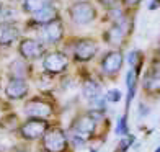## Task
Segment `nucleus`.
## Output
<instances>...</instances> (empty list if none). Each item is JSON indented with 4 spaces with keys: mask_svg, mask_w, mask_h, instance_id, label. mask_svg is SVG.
Returning <instances> with one entry per match:
<instances>
[{
    "mask_svg": "<svg viewBox=\"0 0 160 152\" xmlns=\"http://www.w3.org/2000/svg\"><path fill=\"white\" fill-rule=\"evenodd\" d=\"M23 114L25 118H36V119H51L57 114L56 101L49 97L36 95L25 101L23 105Z\"/></svg>",
    "mask_w": 160,
    "mask_h": 152,
    "instance_id": "obj_1",
    "label": "nucleus"
},
{
    "mask_svg": "<svg viewBox=\"0 0 160 152\" xmlns=\"http://www.w3.org/2000/svg\"><path fill=\"white\" fill-rule=\"evenodd\" d=\"M39 144H41L39 149H42L44 152H69L70 149L67 131L57 124H51V128L42 136Z\"/></svg>",
    "mask_w": 160,
    "mask_h": 152,
    "instance_id": "obj_2",
    "label": "nucleus"
},
{
    "mask_svg": "<svg viewBox=\"0 0 160 152\" xmlns=\"http://www.w3.org/2000/svg\"><path fill=\"white\" fill-rule=\"evenodd\" d=\"M51 128V121L48 119H36V118H26L21 121V126L18 129V136L25 142H36L41 141L46 131Z\"/></svg>",
    "mask_w": 160,
    "mask_h": 152,
    "instance_id": "obj_3",
    "label": "nucleus"
},
{
    "mask_svg": "<svg viewBox=\"0 0 160 152\" xmlns=\"http://www.w3.org/2000/svg\"><path fill=\"white\" fill-rule=\"evenodd\" d=\"M98 124L100 123L92 116L88 110H87V111H82V113L75 114V118L70 123V133H74V134H77V136L88 141L97 134Z\"/></svg>",
    "mask_w": 160,
    "mask_h": 152,
    "instance_id": "obj_4",
    "label": "nucleus"
},
{
    "mask_svg": "<svg viewBox=\"0 0 160 152\" xmlns=\"http://www.w3.org/2000/svg\"><path fill=\"white\" fill-rule=\"evenodd\" d=\"M67 67H69V57L62 51H51L42 57V69H44V74L49 77L62 74V72L67 70Z\"/></svg>",
    "mask_w": 160,
    "mask_h": 152,
    "instance_id": "obj_5",
    "label": "nucleus"
},
{
    "mask_svg": "<svg viewBox=\"0 0 160 152\" xmlns=\"http://www.w3.org/2000/svg\"><path fill=\"white\" fill-rule=\"evenodd\" d=\"M97 8L87 0H80V2H74L69 7V17L70 20L77 25H88L97 18Z\"/></svg>",
    "mask_w": 160,
    "mask_h": 152,
    "instance_id": "obj_6",
    "label": "nucleus"
},
{
    "mask_svg": "<svg viewBox=\"0 0 160 152\" xmlns=\"http://www.w3.org/2000/svg\"><path fill=\"white\" fill-rule=\"evenodd\" d=\"M142 90L147 97H160V59H155L142 77Z\"/></svg>",
    "mask_w": 160,
    "mask_h": 152,
    "instance_id": "obj_7",
    "label": "nucleus"
},
{
    "mask_svg": "<svg viewBox=\"0 0 160 152\" xmlns=\"http://www.w3.org/2000/svg\"><path fill=\"white\" fill-rule=\"evenodd\" d=\"M124 64V54L121 53V49H113L101 57L100 61V69L105 75L108 77H116L119 74V70L122 69Z\"/></svg>",
    "mask_w": 160,
    "mask_h": 152,
    "instance_id": "obj_8",
    "label": "nucleus"
},
{
    "mask_svg": "<svg viewBox=\"0 0 160 152\" xmlns=\"http://www.w3.org/2000/svg\"><path fill=\"white\" fill-rule=\"evenodd\" d=\"M18 54L25 61H36V59L44 57L46 49H44V44L38 39L23 38V39H20V44H18Z\"/></svg>",
    "mask_w": 160,
    "mask_h": 152,
    "instance_id": "obj_9",
    "label": "nucleus"
},
{
    "mask_svg": "<svg viewBox=\"0 0 160 152\" xmlns=\"http://www.w3.org/2000/svg\"><path fill=\"white\" fill-rule=\"evenodd\" d=\"M98 53V44L90 38H82L74 46V61L75 62H90Z\"/></svg>",
    "mask_w": 160,
    "mask_h": 152,
    "instance_id": "obj_10",
    "label": "nucleus"
},
{
    "mask_svg": "<svg viewBox=\"0 0 160 152\" xmlns=\"http://www.w3.org/2000/svg\"><path fill=\"white\" fill-rule=\"evenodd\" d=\"M3 92H5V97L10 101H20L28 97L30 84H28V80H21V79H8Z\"/></svg>",
    "mask_w": 160,
    "mask_h": 152,
    "instance_id": "obj_11",
    "label": "nucleus"
},
{
    "mask_svg": "<svg viewBox=\"0 0 160 152\" xmlns=\"http://www.w3.org/2000/svg\"><path fill=\"white\" fill-rule=\"evenodd\" d=\"M64 23L61 18H56L54 21H51V23L44 25L42 26V38H44L48 43L51 44H56V43L62 41L64 38Z\"/></svg>",
    "mask_w": 160,
    "mask_h": 152,
    "instance_id": "obj_12",
    "label": "nucleus"
},
{
    "mask_svg": "<svg viewBox=\"0 0 160 152\" xmlns=\"http://www.w3.org/2000/svg\"><path fill=\"white\" fill-rule=\"evenodd\" d=\"M20 38V30L15 23L10 21H0V46L8 48Z\"/></svg>",
    "mask_w": 160,
    "mask_h": 152,
    "instance_id": "obj_13",
    "label": "nucleus"
},
{
    "mask_svg": "<svg viewBox=\"0 0 160 152\" xmlns=\"http://www.w3.org/2000/svg\"><path fill=\"white\" fill-rule=\"evenodd\" d=\"M82 95L83 98L92 105L93 101H97L98 98L103 97V92H101V85L98 82H95L93 79H87L82 84Z\"/></svg>",
    "mask_w": 160,
    "mask_h": 152,
    "instance_id": "obj_14",
    "label": "nucleus"
},
{
    "mask_svg": "<svg viewBox=\"0 0 160 152\" xmlns=\"http://www.w3.org/2000/svg\"><path fill=\"white\" fill-rule=\"evenodd\" d=\"M28 61L25 59H15L10 62L8 66V79H21V80H28L30 75V67H28Z\"/></svg>",
    "mask_w": 160,
    "mask_h": 152,
    "instance_id": "obj_15",
    "label": "nucleus"
},
{
    "mask_svg": "<svg viewBox=\"0 0 160 152\" xmlns=\"http://www.w3.org/2000/svg\"><path fill=\"white\" fill-rule=\"evenodd\" d=\"M103 38H105V41H106L110 46L119 48V46L124 44V41H126V38H128V34L122 31L118 25H111V26L105 31Z\"/></svg>",
    "mask_w": 160,
    "mask_h": 152,
    "instance_id": "obj_16",
    "label": "nucleus"
},
{
    "mask_svg": "<svg viewBox=\"0 0 160 152\" xmlns=\"http://www.w3.org/2000/svg\"><path fill=\"white\" fill-rule=\"evenodd\" d=\"M56 18H59V10L56 8V7L51 3V5H48L46 8H42V10H39L38 13H34L33 15V23H36V25H41V26H44V25H48V23H51V21H54Z\"/></svg>",
    "mask_w": 160,
    "mask_h": 152,
    "instance_id": "obj_17",
    "label": "nucleus"
},
{
    "mask_svg": "<svg viewBox=\"0 0 160 152\" xmlns=\"http://www.w3.org/2000/svg\"><path fill=\"white\" fill-rule=\"evenodd\" d=\"M21 126V119L15 111H7L0 116V129L3 131H17Z\"/></svg>",
    "mask_w": 160,
    "mask_h": 152,
    "instance_id": "obj_18",
    "label": "nucleus"
},
{
    "mask_svg": "<svg viewBox=\"0 0 160 152\" xmlns=\"http://www.w3.org/2000/svg\"><path fill=\"white\" fill-rule=\"evenodd\" d=\"M52 3V0H25L23 3H21V10L28 15H34V13H38L39 10L46 8L48 5Z\"/></svg>",
    "mask_w": 160,
    "mask_h": 152,
    "instance_id": "obj_19",
    "label": "nucleus"
},
{
    "mask_svg": "<svg viewBox=\"0 0 160 152\" xmlns=\"http://www.w3.org/2000/svg\"><path fill=\"white\" fill-rule=\"evenodd\" d=\"M128 62H129V66L131 69H132L137 75L141 74V69H142V64H144V54L141 53V51H131V53L128 54Z\"/></svg>",
    "mask_w": 160,
    "mask_h": 152,
    "instance_id": "obj_20",
    "label": "nucleus"
},
{
    "mask_svg": "<svg viewBox=\"0 0 160 152\" xmlns=\"http://www.w3.org/2000/svg\"><path fill=\"white\" fill-rule=\"evenodd\" d=\"M124 17H126V12H124V8H122L121 5L114 7V8L106 10V20L111 21V23H118V21L121 18H124Z\"/></svg>",
    "mask_w": 160,
    "mask_h": 152,
    "instance_id": "obj_21",
    "label": "nucleus"
},
{
    "mask_svg": "<svg viewBox=\"0 0 160 152\" xmlns=\"http://www.w3.org/2000/svg\"><path fill=\"white\" fill-rule=\"evenodd\" d=\"M116 134L124 137L129 134V124H128V113H124L122 116L118 119V123H116Z\"/></svg>",
    "mask_w": 160,
    "mask_h": 152,
    "instance_id": "obj_22",
    "label": "nucleus"
},
{
    "mask_svg": "<svg viewBox=\"0 0 160 152\" xmlns=\"http://www.w3.org/2000/svg\"><path fill=\"white\" fill-rule=\"evenodd\" d=\"M105 98H106L108 103H119L121 98H122V93H121L119 89H110V90L106 92Z\"/></svg>",
    "mask_w": 160,
    "mask_h": 152,
    "instance_id": "obj_23",
    "label": "nucleus"
},
{
    "mask_svg": "<svg viewBox=\"0 0 160 152\" xmlns=\"http://www.w3.org/2000/svg\"><path fill=\"white\" fill-rule=\"evenodd\" d=\"M134 141H136V137H134L132 134H128V136H124V137H121V141H119V144H118V149L128 152L129 147L134 144Z\"/></svg>",
    "mask_w": 160,
    "mask_h": 152,
    "instance_id": "obj_24",
    "label": "nucleus"
},
{
    "mask_svg": "<svg viewBox=\"0 0 160 152\" xmlns=\"http://www.w3.org/2000/svg\"><path fill=\"white\" fill-rule=\"evenodd\" d=\"M121 0H98V3L103 7V8L106 10H110V8H114V7H118L119 5Z\"/></svg>",
    "mask_w": 160,
    "mask_h": 152,
    "instance_id": "obj_25",
    "label": "nucleus"
},
{
    "mask_svg": "<svg viewBox=\"0 0 160 152\" xmlns=\"http://www.w3.org/2000/svg\"><path fill=\"white\" fill-rule=\"evenodd\" d=\"M121 2H122V5H124V7H128V8H132V7L139 5L142 0H121Z\"/></svg>",
    "mask_w": 160,
    "mask_h": 152,
    "instance_id": "obj_26",
    "label": "nucleus"
},
{
    "mask_svg": "<svg viewBox=\"0 0 160 152\" xmlns=\"http://www.w3.org/2000/svg\"><path fill=\"white\" fill-rule=\"evenodd\" d=\"M139 111H141V116H147L149 111H150V108L145 105L144 101H141V103H139Z\"/></svg>",
    "mask_w": 160,
    "mask_h": 152,
    "instance_id": "obj_27",
    "label": "nucleus"
},
{
    "mask_svg": "<svg viewBox=\"0 0 160 152\" xmlns=\"http://www.w3.org/2000/svg\"><path fill=\"white\" fill-rule=\"evenodd\" d=\"M158 5H160V0H152L150 5H149V10H155Z\"/></svg>",
    "mask_w": 160,
    "mask_h": 152,
    "instance_id": "obj_28",
    "label": "nucleus"
},
{
    "mask_svg": "<svg viewBox=\"0 0 160 152\" xmlns=\"http://www.w3.org/2000/svg\"><path fill=\"white\" fill-rule=\"evenodd\" d=\"M15 152H28V149H25V147H18Z\"/></svg>",
    "mask_w": 160,
    "mask_h": 152,
    "instance_id": "obj_29",
    "label": "nucleus"
},
{
    "mask_svg": "<svg viewBox=\"0 0 160 152\" xmlns=\"http://www.w3.org/2000/svg\"><path fill=\"white\" fill-rule=\"evenodd\" d=\"M155 152H160V146H158V147H157V149H155Z\"/></svg>",
    "mask_w": 160,
    "mask_h": 152,
    "instance_id": "obj_30",
    "label": "nucleus"
},
{
    "mask_svg": "<svg viewBox=\"0 0 160 152\" xmlns=\"http://www.w3.org/2000/svg\"><path fill=\"white\" fill-rule=\"evenodd\" d=\"M15 2H21V3H23V2H25V0H15Z\"/></svg>",
    "mask_w": 160,
    "mask_h": 152,
    "instance_id": "obj_31",
    "label": "nucleus"
},
{
    "mask_svg": "<svg viewBox=\"0 0 160 152\" xmlns=\"http://www.w3.org/2000/svg\"><path fill=\"white\" fill-rule=\"evenodd\" d=\"M36 152H44V150H42V149H38V150H36Z\"/></svg>",
    "mask_w": 160,
    "mask_h": 152,
    "instance_id": "obj_32",
    "label": "nucleus"
},
{
    "mask_svg": "<svg viewBox=\"0 0 160 152\" xmlns=\"http://www.w3.org/2000/svg\"><path fill=\"white\" fill-rule=\"evenodd\" d=\"M158 59H160V49H158Z\"/></svg>",
    "mask_w": 160,
    "mask_h": 152,
    "instance_id": "obj_33",
    "label": "nucleus"
},
{
    "mask_svg": "<svg viewBox=\"0 0 160 152\" xmlns=\"http://www.w3.org/2000/svg\"><path fill=\"white\" fill-rule=\"evenodd\" d=\"M0 89H2V80H0Z\"/></svg>",
    "mask_w": 160,
    "mask_h": 152,
    "instance_id": "obj_34",
    "label": "nucleus"
},
{
    "mask_svg": "<svg viewBox=\"0 0 160 152\" xmlns=\"http://www.w3.org/2000/svg\"><path fill=\"white\" fill-rule=\"evenodd\" d=\"M0 7H2V5H0Z\"/></svg>",
    "mask_w": 160,
    "mask_h": 152,
    "instance_id": "obj_35",
    "label": "nucleus"
},
{
    "mask_svg": "<svg viewBox=\"0 0 160 152\" xmlns=\"http://www.w3.org/2000/svg\"><path fill=\"white\" fill-rule=\"evenodd\" d=\"M0 114H2V113H0Z\"/></svg>",
    "mask_w": 160,
    "mask_h": 152,
    "instance_id": "obj_36",
    "label": "nucleus"
}]
</instances>
